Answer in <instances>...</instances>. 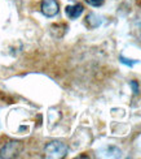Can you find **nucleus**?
Listing matches in <instances>:
<instances>
[{"mask_svg":"<svg viewBox=\"0 0 141 159\" xmlns=\"http://www.w3.org/2000/svg\"><path fill=\"white\" fill-rule=\"evenodd\" d=\"M130 86L132 88V90H133V93H135V94H139V84H137L136 81H131V82H130Z\"/></svg>","mask_w":141,"mask_h":159,"instance_id":"9","label":"nucleus"},{"mask_svg":"<svg viewBox=\"0 0 141 159\" xmlns=\"http://www.w3.org/2000/svg\"><path fill=\"white\" fill-rule=\"evenodd\" d=\"M85 22L91 29H95L102 24V18H101V16L96 15V13H89V15L85 17Z\"/></svg>","mask_w":141,"mask_h":159,"instance_id":"5","label":"nucleus"},{"mask_svg":"<svg viewBox=\"0 0 141 159\" xmlns=\"http://www.w3.org/2000/svg\"><path fill=\"white\" fill-rule=\"evenodd\" d=\"M22 151V143L12 141L6 142L4 146L0 149V158H16Z\"/></svg>","mask_w":141,"mask_h":159,"instance_id":"2","label":"nucleus"},{"mask_svg":"<svg viewBox=\"0 0 141 159\" xmlns=\"http://www.w3.org/2000/svg\"><path fill=\"white\" fill-rule=\"evenodd\" d=\"M40 11L45 17H55L60 12V4L57 0H43L40 4Z\"/></svg>","mask_w":141,"mask_h":159,"instance_id":"3","label":"nucleus"},{"mask_svg":"<svg viewBox=\"0 0 141 159\" xmlns=\"http://www.w3.org/2000/svg\"><path fill=\"white\" fill-rule=\"evenodd\" d=\"M119 61L122 63V64H124V65H128V67H133V65H136V64L140 63V60H131V59L124 57L123 55L119 56Z\"/></svg>","mask_w":141,"mask_h":159,"instance_id":"7","label":"nucleus"},{"mask_svg":"<svg viewBox=\"0 0 141 159\" xmlns=\"http://www.w3.org/2000/svg\"><path fill=\"white\" fill-rule=\"evenodd\" d=\"M84 8H83V5L82 4H75V5H68L65 8V12H66V15H68L69 18H78L80 15L83 13Z\"/></svg>","mask_w":141,"mask_h":159,"instance_id":"4","label":"nucleus"},{"mask_svg":"<svg viewBox=\"0 0 141 159\" xmlns=\"http://www.w3.org/2000/svg\"><path fill=\"white\" fill-rule=\"evenodd\" d=\"M104 157H106V158L107 157H109V158H120V157H122V151H120L118 148L111 146V148H107L106 154Z\"/></svg>","mask_w":141,"mask_h":159,"instance_id":"6","label":"nucleus"},{"mask_svg":"<svg viewBox=\"0 0 141 159\" xmlns=\"http://www.w3.org/2000/svg\"><path fill=\"white\" fill-rule=\"evenodd\" d=\"M44 154L49 159H61L68 154V146L61 141H52L45 145Z\"/></svg>","mask_w":141,"mask_h":159,"instance_id":"1","label":"nucleus"},{"mask_svg":"<svg viewBox=\"0 0 141 159\" xmlns=\"http://www.w3.org/2000/svg\"><path fill=\"white\" fill-rule=\"evenodd\" d=\"M84 2L88 3L92 7H101L105 3V0H84Z\"/></svg>","mask_w":141,"mask_h":159,"instance_id":"8","label":"nucleus"}]
</instances>
